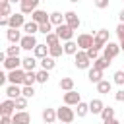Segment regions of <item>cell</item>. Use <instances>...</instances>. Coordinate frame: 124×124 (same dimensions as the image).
Wrapping results in <instances>:
<instances>
[{"mask_svg": "<svg viewBox=\"0 0 124 124\" xmlns=\"http://www.w3.org/2000/svg\"><path fill=\"white\" fill-rule=\"evenodd\" d=\"M56 114H58V120H60V122H66V124H70V122L76 118V112L70 108V105L58 107V108H56Z\"/></svg>", "mask_w": 124, "mask_h": 124, "instance_id": "1", "label": "cell"}, {"mask_svg": "<svg viewBox=\"0 0 124 124\" xmlns=\"http://www.w3.org/2000/svg\"><path fill=\"white\" fill-rule=\"evenodd\" d=\"M74 64H76V68H79V70H87L89 64H91V60H89V56H87L85 50H78V52L74 54Z\"/></svg>", "mask_w": 124, "mask_h": 124, "instance_id": "2", "label": "cell"}, {"mask_svg": "<svg viewBox=\"0 0 124 124\" xmlns=\"http://www.w3.org/2000/svg\"><path fill=\"white\" fill-rule=\"evenodd\" d=\"M8 81L14 83V85H23V81H25V70H23V68L10 70V74H8Z\"/></svg>", "mask_w": 124, "mask_h": 124, "instance_id": "3", "label": "cell"}, {"mask_svg": "<svg viewBox=\"0 0 124 124\" xmlns=\"http://www.w3.org/2000/svg\"><path fill=\"white\" fill-rule=\"evenodd\" d=\"M54 33L60 37V41H72V37H74V29H72L70 25H66V23L56 25V31H54Z\"/></svg>", "mask_w": 124, "mask_h": 124, "instance_id": "4", "label": "cell"}, {"mask_svg": "<svg viewBox=\"0 0 124 124\" xmlns=\"http://www.w3.org/2000/svg\"><path fill=\"white\" fill-rule=\"evenodd\" d=\"M107 43H108V31H107V29H99L97 35H95V43H93V46L99 50V48H105Z\"/></svg>", "mask_w": 124, "mask_h": 124, "instance_id": "5", "label": "cell"}, {"mask_svg": "<svg viewBox=\"0 0 124 124\" xmlns=\"http://www.w3.org/2000/svg\"><path fill=\"white\" fill-rule=\"evenodd\" d=\"M93 43H95V37H93V35H89V33H81V35L78 37V46H79L81 50L91 48V46H93Z\"/></svg>", "mask_w": 124, "mask_h": 124, "instance_id": "6", "label": "cell"}, {"mask_svg": "<svg viewBox=\"0 0 124 124\" xmlns=\"http://www.w3.org/2000/svg\"><path fill=\"white\" fill-rule=\"evenodd\" d=\"M118 52H120V45H116V43H107L105 45V52H103V56L107 58V60H112V58H116L118 56Z\"/></svg>", "mask_w": 124, "mask_h": 124, "instance_id": "7", "label": "cell"}, {"mask_svg": "<svg viewBox=\"0 0 124 124\" xmlns=\"http://www.w3.org/2000/svg\"><path fill=\"white\" fill-rule=\"evenodd\" d=\"M37 45H39V43H37L35 35H23L21 41H19V46H21L23 50H35Z\"/></svg>", "mask_w": 124, "mask_h": 124, "instance_id": "8", "label": "cell"}, {"mask_svg": "<svg viewBox=\"0 0 124 124\" xmlns=\"http://www.w3.org/2000/svg\"><path fill=\"white\" fill-rule=\"evenodd\" d=\"M0 112L6 114V116H14V112H16V99H6V101H2Z\"/></svg>", "mask_w": 124, "mask_h": 124, "instance_id": "9", "label": "cell"}, {"mask_svg": "<svg viewBox=\"0 0 124 124\" xmlns=\"http://www.w3.org/2000/svg\"><path fill=\"white\" fill-rule=\"evenodd\" d=\"M64 19H66V25H70L74 31H76V29L79 27V23H81L76 12H66V14H64Z\"/></svg>", "mask_w": 124, "mask_h": 124, "instance_id": "10", "label": "cell"}, {"mask_svg": "<svg viewBox=\"0 0 124 124\" xmlns=\"http://www.w3.org/2000/svg\"><path fill=\"white\" fill-rule=\"evenodd\" d=\"M25 14H12L10 17H8V21H10V27H14V29H19V27H23L25 25V17H23Z\"/></svg>", "mask_w": 124, "mask_h": 124, "instance_id": "11", "label": "cell"}, {"mask_svg": "<svg viewBox=\"0 0 124 124\" xmlns=\"http://www.w3.org/2000/svg\"><path fill=\"white\" fill-rule=\"evenodd\" d=\"M81 101V97H79V93L78 91H66L64 93V105H70V107H74V105H78Z\"/></svg>", "mask_w": 124, "mask_h": 124, "instance_id": "12", "label": "cell"}, {"mask_svg": "<svg viewBox=\"0 0 124 124\" xmlns=\"http://www.w3.org/2000/svg\"><path fill=\"white\" fill-rule=\"evenodd\" d=\"M12 118H14V124H29L31 122V116L27 110H17V112H14Z\"/></svg>", "mask_w": 124, "mask_h": 124, "instance_id": "13", "label": "cell"}, {"mask_svg": "<svg viewBox=\"0 0 124 124\" xmlns=\"http://www.w3.org/2000/svg\"><path fill=\"white\" fill-rule=\"evenodd\" d=\"M21 14H33L39 6V0H21Z\"/></svg>", "mask_w": 124, "mask_h": 124, "instance_id": "14", "label": "cell"}, {"mask_svg": "<svg viewBox=\"0 0 124 124\" xmlns=\"http://www.w3.org/2000/svg\"><path fill=\"white\" fill-rule=\"evenodd\" d=\"M21 62H23V60H19V56H8L2 64H4V68H6V70H16V68H19V66H21Z\"/></svg>", "mask_w": 124, "mask_h": 124, "instance_id": "15", "label": "cell"}, {"mask_svg": "<svg viewBox=\"0 0 124 124\" xmlns=\"http://www.w3.org/2000/svg\"><path fill=\"white\" fill-rule=\"evenodd\" d=\"M4 93H6V97H8V99H17V97H21V95H23V93H21V87H19V85H14V83H10V85L6 87V91H4Z\"/></svg>", "mask_w": 124, "mask_h": 124, "instance_id": "16", "label": "cell"}, {"mask_svg": "<svg viewBox=\"0 0 124 124\" xmlns=\"http://www.w3.org/2000/svg\"><path fill=\"white\" fill-rule=\"evenodd\" d=\"M6 37H8L10 43H16V45H19V41H21V33H19L17 29H14V27H8Z\"/></svg>", "mask_w": 124, "mask_h": 124, "instance_id": "17", "label": "cell"}, {"mask_svg": "<svg viewBox=\"0 0 124 124\" xmlns=\"http://www.w3.org/2000/svg\"><path fill=\"white\" fill-rule=\"evenodd\" d=\"M35 66H37V58H35V56H25L23 62H21V68H23L25 72H33Z\"/></svg>", "mask_w": 124, "mask_h": 124, "instance_id": "18", "label": "cell"}, {"mask_svg": "<svg viewBox=\"0 0 124 124\" xmlns=\"http://www.w3.org/2000/svg\"><path fill=\"white\" fill-rule=\"evenodd\" d=\"M31 19L37 21V23H45V21L50 19V16H46V12H43V10H35V12L31 14Z\"/></svg>", "mask_w": 124, "mask_h": 124, "instance_id": "19", "label": "cell"}, {"mask_svg": "<svg viewBox=\"0 0 124 124\" xmlns=\"http://www.w3.org/2000/svg\"><path fill=\"white\" fill-rule=\"evenodd\" d=\"M103 108H105V105H103L101 99H93V101L89 103V112H93V114H101Z\"/></svg>", "mask_w": 124, "mask_h": 124, "instance_id": "20", "label": "cell"}, {"mask_svg": "<svg viewBox=\"0 0 124 124\" xmlns=\"http://www.w3.org/2000/svg\"><path fill=\"white\" fill-rule=\"evenodd\" d=\"M43 120H45V122H50V124H54V122L58 120V114H56V110H54V108H45V110H43Z\"/></svg>", "mask_w": 124, "mask_h": 124, "instance_id": "21", "label": "cell"}, {"mask_svg": "<svg viewBox=\"0 0 124 124\" xmlns=\"http://www.w3.org/2000/svg\"><path fill=\"white\" fill-rule=\"evenodd\" d=\"M87 78H89V81H91V83H99V81L103 79V70L91 68V70H89V74H87Z\"/></svg>", "mask_w": 124, "mask_h": 124, "instance_id": "22", "label": "cell"}, {"mask_svg": "<svg viewBox=\"0 0 124 124\" xmlns=\"http://www.w3.org/2000/svg\"><path fill=\"white\" fill-rule=\"evenodd\" d=\"M23 31H25V35H35L37 31H39V23L37 21H25V25H23Z\"/></svg>", "mask_w": 124, "mask_h": 124, "instance_id": "23", "label": "cell"}, {"mask_svg": "<svg viewBox=\"0 0 124 124\" xmlns=\"http://www.w3.org/2000/svg\"><path fill=\"white\" fill-rule=\"evenodd\" d=\"M39 64H41V68H43V70H48V72L56 66V62H54V58H52L50 54H48V56H45V58H41V62H39Z\"/></svg>", "mask_w": 124, "mask_h": 124, "instance_id": "24", "label": "cell"}, {"mask_svg": "<svg viewBox=\"0 0 124 124\" xmlns=\"http://www.w3.org/2000/svg\"><path fill=\"white\" fill-rule=\"evenodd\" d=\"M35 58H45V56H48V45L45 43V45H37L35 46Z\"/></svg>", "mask_w": 124, "mask_h": 124, "instance_id": "25", "label": "cell"}, {"mask_svg": "<svg viewBox=\"0 0 124 124\" xmlns=\"http://www.w3.org/2000/svg\"><path fill=\"white\" fill-rule=\"evenodd\" d=\"M10 0H0V14L2 17H10L12 16V8H10Z\"/></svg>", "mask_w": 124, "mask_h": 124, "instance_id": "26", "label": "cell"}, {"mask_svg": "<svg viewBox=\"0 0 124 124\" xmlns=\"http://www.w3.org/2000/svg\"><path fill=\"white\" fill-rule=\"evenodd\" d=\"M58 85H60V89H64V91H72V89H74V79H72V78H62V79L58 81Z\"/></svg>", "mask_w": 124, "mask_h": 124, "instance_id": "27", "label": "cell"}, {"mask_svg": "<svg viewBox=\"0 0 124 124\" xmlns=\"http://www.w3.org/2000/svg\"><path fill=\"white\" fill-rule=\"evenodd\" d=\"M110 87H112V83H110L108 79H101V81L97 83V91H99V93H110Z\"/></svg>", "mask_w": 124, "mask_h": 124, "instance_id": "28", "label": "cell"}, {"mask_svg": "<svg viewBox=\"0 0 124 124\" xmlns=\"http://www.w3.org/2000/svg\"><path fill=\"white\" fill-rule=\"evenodd\" d=\"M76 107H78V108H76V112H78V116H79V118H83V116L89 112V103H83V101H79Z\"/></svg>", "mask_w": 124, "mask_h": 124, "instance_id": "29", "label": "cell"}, {"mask_svg": "<svg viewBox=\"0 0 124 124\" xmlns=\"http://www.w3.org/2000/svg\"><path fill=\"white\" fill-rule=\"evenodd\" d=\"M78 48H79V46H78V43H74V41H66V43H64V52H66V54H76Z\"/></svg>", "mask_w": 124, "mask_h": 124, "instance_id": "30", "label": "cell"}, {"mask_svg": "<svg viewBox=\"0 0 124 124\" xmlns=\"http://www.w3.org/2000/svg\"><path fill=\"white\" fill-rule=\"evenodd\" d=\"M108 64H110V60H107L105 56L93 60V68H97V70H105V68H108Z\"/></svg>", "mask_w": 124, "mask_h": 124, "instance_id": "31", "label": "cell"}, {"mask_svg": "<svg viewBox=\"0 0 124 124\" xmlns=\"http://www.w3.org/2000/svg\"><path fill=\"white\" fill-rule=\"evenodd\" d=\"M62 21H66V19H64V16L60 12H52L50 14V23L52 25H62Z\"/></svg>", "mask_w": 124, "mask_h": 124, "instance_id": "32", "label": "cell"}, {"mask_svg": "<svg viewBox=\"0 0 124 124\" xmlns=\"http://www.w3.org/2000/svg\"><path fill=\"white\" fill-rule=\"evenodd\" d=\"M46 45H48V46H56V45H60V37H58L56 33H48V35H46Z\"/></svg>", "mask_w": 124, "mask_h": 124, "instance_id": "33", "label": "cell"}, {"mask_svg": "<svg viewBox=\"0 0 124 124\" xmlns=\"http://www.w3.org/2000/svg\"><path fill=\"white\" fill-rule=\"evenodd\" d=\"M37 81V72L33 70V72H25V81H23V85H33Z\"/></svg>", "mask_w": 124, "mask_h": 124, "instance_id": "34", "label": "cell"}, {"mask_svg": "<svg viewBox=\"0 0 124 124\" xmlns=\"http://www.w3.org/2000/svg\"><path fill=\"white\" fill-rule=\"evenodd\" d=\"M62 52H64V46H62V45H56V46H48V54H50L52 58L60 56Z\"/></svg>", "mask_w": 124, "mask_h": 124, "instance_id": "35", "label": "cell"}, {"mask_svg": "<svg viewBox=\"0 0 124 124\" xmlns=\"http://www.w3.org/2000/svg\"><path fill=\"white\" fill-rule=\"evenodd\" d=\"M39 31H41V33H45V35L52 33V23H50V19H48V21H45V23H39Z\"/></svg>", "mask_w": 124, "mask_h": 124, "instance_id": "36", "label": "cell"}, {"mask_svg": "<svg viewBox=\"0 0 124 124\" xmlns=\"http://www.w3.org/2000/svg\"><path fill=\"white\" fill-rule=\"evenodd\" d=\"M19 50H21V46H17L16 43H12V46L6 48V54L8 56H19Z\"/></svg>", "mask_w": 124, "mask_h": 124, "instance_id": "37", "label": "cell"}, {"mask_svg": "<svg viewBox=\"0 0 124 124\" xmlns=\"http://www.w3.org/2000/svg\"><path fill=\"white\" fill-rule=\"evenodd\" d=\"M37 81H39V83H46V81H48V70H43V68H41V70L37 72Z\"/></svg>", "mask_w": 124, "mask_h": 124, "instance_id": "38", "label": "cell"}, {"mask_svg": "<svg viewBox=\"0 0 124 124\" xmlns=\"http://www.w3.org/2000/svg\"><path fill=\"white\" fill-rule=\"evenodd\" d=\"M101 118H103V120L114 118V108H112V107H105V108H103V112H101Z\"/></svg>", "mask_w": 124, "mask_h": 124, "instance_id": "39", "label": "cell"}, {"mask_svg": "<svg viewBox=\"0 0 124 124\" xmlns=\"http://www.w3.org/2000/svg\"><path fill=\"white\" fill-rule=\"evenodd\" d=\"M21 93H23V97L31 99V97L35 95V89H33V85H23V87H21Z\"/></svg>", "mask_w": 124, "mask_h": 124, "instance_id": "40", "label": "cell"}, {"mask_svg": "<svg viewBox=\"0 0 124 124\" xmlns=\"http://www.w3.org/2000/svg\"><path fill=\"white\" fill-rule=\"evenodd\" d=\"M25 107H27V97H23V95H21V97H17V99H16V108L23 110Z\"/></svg>", "mask_w": 124, "mask_h": 124, "instance_id": "41", "label": "cell"}, {"mask_svg": "<svg viewBox=\"0 0 124 124\" xmlns=\"http://www.w3.org/2000/svg\"><path fill=\"white\" fill-rule=\"evenodd\" d=\"M114 83L116 85H124V70L114 72Z\"/></svg>", "mask_w": 124, "mask_h": 124, "instance_id": "42", "label": "cell"}, {"mask_svg": "<svg viewBox=\"0 0 124 124\" xmlns=\"http://www.w3.org/2000/svg\"><path fill=\"white\" fill-rule=\"evenodd\" d=\"M85 52H87V56H89V60H97V58H99V50H97L95 46H91V48H87Z\"/></svg>", "mask_w": 124, "mask_h": 124, "instance_id": "43", "label": "cell"}, {"mask_svg": "<svg viewBox=\"0 0 124 124\" xmlns=\"http://www.w3.org/2000/svg\"><path fill=\"white\" fill-rule=\"evenodd\" d=\"M95 2V6L99 8V10H105L107 6H108V0H93Z\"/></svg>", "mask_w": 124, "mask_h": 124, "instance_id": "44", "label": "cell"}, {"mask_svg": "<svg viewBox=\"0 0 124 124\" xmlns=\"http://www.w3.org/2000/svg\"><path fill=\"white\" fill-rule=\"evenodd\" d=\"M116 35H118L120 41H124V23H118V27H116Z\"/></svg>", "mask_w": 124, "mask_h": 124, "instance_id": "45", "label": "cell"}, {"mask_svg": "<svg viewBox=\"0 0 124 124\" xmlns=\"http://www.w3.org/2000/svg\"><path fill=\"white\" fill-rule=\"evenodd\" d=\"M0 124H14V118H12V116H6V114H2V118H0Z\"/></svg>", "mask_w": 124, "mask_h": 124, "instance_id": "46", "label": "cell"}, {"mask_svg": "<svg viewBox=\"0 0 124 124\" xmlns=\"http://www.w3.org/2000/svg\"><path fill=\"white\" fill-rule=\"evenodd\" d=\"M114 99L122 103V101H124V89H120V91H116V93H114Z\"/></svg>", "mask_w": 124, "mask_h": 124, "instance_id": "47", "label": "cell"}, {"mask_svg": "<svg viewBox=\"0 0 124 124\" xmlns=\"http://www.w3.org/2000/svg\"><path fill=\"white\" fill-rule=\"evenodd\" d=\"M105 124H120L116 118H108V120H105Z\"/></svg>", "mask_w": 124, "mask_h": 124, "instance_id": "48", "label": "cell"}, {"mask_svg": "<svg viewBox=\"0 0 124 124\" xmlns=\"http://www.w3.org/2000/svg\"><path fill=\"white\" fill-rule=\"evenodd\" d=\"M118 17H120V23H124V10H122V12L118 14Z\"/></svg>", "mask_w": 124, "mask_h": 124, "instance_id": "49", "label": "cell"}, {"mask_svg": "<svg viewBox=\"0 0 124 124\" xmlns=\"http://www.w3.org/2000/svg\"><path fill=\"white\" fill-rule=\"evenodd\" d=\"M120 50L124 52V41H120Z\"/></svg>", "mask_w": 124, "mask_h": 124, "instance_id": "50", "label": "cell"}, {"mask_svg": "<svg viewBox=\"0 0 124 124\" xmlns=\"http://www.w3.org/2000/svg\"><path fill=\"white\" fill-rule=\"evenodd\" d=\"M10 2H12V4H16V2H21V0H10Z\"/></svg>", "mask_w": 124, "mask_h": 124, "instance_id": "51", "label": "cell"}, {"mask_svg": "<svg viewBox=\"0 0 124 124\" xmlns=\"http://www.w3.org/2000/svg\"><path fill=\"white\" fill-rule=\"evenodd\" d=\"M70 2H79V0H70Z\"/></svg>", "mask_w": 124, "mask_h": 124, "instance_id": "52", "label": "cell"}, {"mask_svg": "<svg viewBox=\"0 0 124 124\" xmlns=\"http://www.w3.org/2000/svg\"><path fill=\"white\" fill-rule=\"evenodd\" d=\"M45 124H50V122H45Z\"/></svg>", "mask_w": 124, "mask_h": 124, "instance_id": "53", "label": "cell"}, {"mask_svg": "<svg viewBox=\"0 0 124 124\" xmlns=\"http://www.w3.org/2000/svg\"><path fill=\"white\" fill-rule=\"evenodd\" d=\"M60 124H66V122H60Z\"/></svg>", "mask_w": 124, "mask_h": 124, "instance_id": "54", "label": "cell"}]
</instances>
